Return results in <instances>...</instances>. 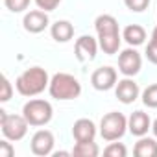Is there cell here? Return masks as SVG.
Masks as SVG:
<instances>
[{
    "label": "cell",
    "instance_id": "obj_19",
    "mask_svg": "<svg viewBox=\"0 0 157 157\" xmlns=\"http://www.w3.org/2000/svg\"><path fill=\"white\" fill-rule=\"evenodd\" d=\"M142 104H144L146 107L157 109V83L148 85V87L142 91Z\"/></svg>",
    "mask_w": 157,
    "mask_h": 157
},
{
    "label": "cell",
    "instance_id": "obj_28",
    "mask_svg": "<svg viewBox=\"0 0 157 157\" xmlns=\"http://www.w3.org/2000/svg\"><path fill=\"white\" fill-rule=\"evenodd\" d=\"M151 41L153 43H157V26L153 28V32H151Z\"/></svg>",
    "mask_w": 157,
    "mask_h": 157
},
{
    "label": "cell",
    "instance_id": "obj_12",
    "mask_svg": "<svg viewBox=\"0 0 157 157\" xmlns=\"http://www.w3.org/2000/svg\"><path fill=\"white\" fill-rule=\"evenodd\" d=\"M115 94L117 98L122 102V104H133L137 98H139V85L131 80V78H124V80H120L117 85H115Z\"/></svg>",
    "mask_w": 157,
    "mask_h": 157
},
{
    "label": "cell",
    "instance_id": "obj_7",
    "mask_svg": "<svg viewBox=\"0 0 157 157\" xmlns=\"http://www.w3.org/2000/svg\"><path fill=\"white\" fill-rule=\"evenodd\" d=\"M140 67H142V57L135 48H126V50L120 52V56H118V70L124 76L133 78L135 74H139Z\"/></svg>",
    "mask_w": 157,
    "mask_h": 157
},
{
    "label": "cell",
    "instance_id": "obj_20",
    "mask_svg": "<svg viewBox=\"0 0 157 157\" xmlns=\"http://www.w3.org/2000/svg\"><path fill=\"white\" fill-rule=\"evenodd\" d=\"M104 155H107V157H126L128 155V150H126V146L122 144V142H111L105 150H104Z\"/></svg>",
    "mask_w": 157,
    "mask_h": 157
},
{
    "label": "cell",
    "instance_id": "obj_15",
    "mask_svg": "<svg viewBox=\"0 0 157 157\" xmlns=\"http://www.w3.org/2000/svg\"><path fill=\"white\" fill-rule=\"evenodd\" d=\"M50 33H52L54 41H57V43H68L74 37V26L68 21H57V22L52 24Z\"/></svg>",
    "mask_w": 157,
    "mask_h": 157
},
{
    "label": "cell",
    "instance_id": "obj_25",
    "mask_svg": "<svg viewBox=\"0 0 157 157\" xmlns=\"http://www.w3.org/2000/svg\"><path fill=\"white\" fill-rule=\"evenodd\" d=\"M15 155V148L11 146L10 139L0 140V157H13Z\"/></svg>",
    "mask_w": 157,
    "mask_h": 157
},
{
    "label": "cell",
    "instance_id": "obj_4",
    "mask_svg": "<svg viewBox=\"0 0 157 157\" xmlns=\"http://www.w3.org/2000/svg\"><path fill=\"white\" fill-rule=\"evenodd\" d=\"M22 115H24V118L28 120L30 126L41 128V126H46L52 120L54 109H52V104L50 102L41 100V98H33V100H30V102L24 104Z\"/></svg>",
    "mask_w": 157,
    "mask_h": 157
},
{
    "label": "cell",
    "instance_id": "obj_17",
    "mask_svg": "<svg viewBox=\"0 0 157 157\" xmlns=\"http://www.w3.org/2000/svg\"><path fill=\"white\" fill-rule=\"evenodd\" d=\"M122 39L129 44V46H140L146 39V30L139 24H129L124 28V33H122Z\"/></svg>",
    "mask_w": 157,
    "mask_h": 157
},
{
    "label": "cell",
    "instance_id": "obj_24",
    "mask_svg": "<svg viewBox=\"0 0 157 157\" xmlns=\"http://www.w3.org/2000/svg\"><path fill=\"white\" fill-rule=\"evenodd\" d=\"M35 4H37V8L39 10H43V11H54L59 4H61V0H35Z\"/></svg>",
    "mask_w": 157,
    "mask_h": 157
},
{
    "label": "cell",
    "instance_id": "obj_14",
    "mask_svg": "<svg viewBox=\"0 0 157 157\" xmlns=\"http://www.w3.org/2000/svg\"><path fill=\"white\" fill-rule=\"evenodd\" d=\"M128 129L135 137H144L148 133V129H151V120H150L148 113H144V111H133L131 117L128 118Z\"/></svg>",
    "mask_w": 157,
    "mask_h": 157
},
{
    "label": "cell",
    "instance_id": "obj_16",
    "mask_svg": "<svg viewBox=\"0 0 157 157\" xmlns=\"http://www.w3.org/2000/svg\"><path fill=\"white\" fill-rule=\"evenodd\" d=\"M133 153L137 157H157V140L155 139H150V137H140L137 142H135V148H133Z\"/></svg>",
    "mask_w": 157,
    "mask_h": 157
},
{
    "label": "cell",
    "instance_id": "obj_6",
    "mask_svg": "<svg viewBox=\"0 0 157 157\" xmlns=\"http://www.w3.org/2000/svg\"><path fill=\"white\" fill-rule=\"evenodd\" d=\"M28 120L24 115H8L4 109H0V129H2L4 139H10L13 142L21 140L28 133Z\"/></svg>",
    "mask_w": 157,
    "mask_h": 157
},
{
    "label": "cell",
    "instance_id": "obj_3",
    "mask_svg": "<svg viewBox=\"0 0 157 157\" xmlns=\"http://www.w3.org/2000/svg\"><path fill=\"white\" fill-rule=\"evenodd\" d=\"M48 93L56 100H74L82 94V83L78 82V78L67 72H57L52 76Z\"/></svg>",
    "mask_w": 157,
    "mask_h": 157
},
{
    "label": "cell",
    "instance_id": "obj_22",
    "mask_svg": "<svg viewBox=\"0 0 157 157\" xmlns=\"http://www.w3.org/2000/svg\"><path fill=\"white\" fill-rule=\"evenodd\" d=\"M124 4H126L128 10H131L135 13H140L150 6V0H124Z\"/></svg>",
    "mask_w": 157,
    "mask_h": 157
},
{
    "label": "cell",
    "instance_id": "obj_23",
    "mask_svg": "<svg viewBox=\"0 0 157 157\" xmlns=\"http://www.w3.org/2000/svg\"><path fill=\"white\" fill-rule=\"evenodd\" d=\"M13 94V87L8 80V76H2V94H0V102H10Z\"/></svg>",
    "mask_w": 157,
    "mask_h": 157
},
{
    "label": "cell",
    "instance_id": "obj_27",
    "mask_svg": "<svg viewBox=\"0 0 157 157\" xmlns=\"http://www.w3.org/2000/svg\"><path fill=\"white\" fill-rule=\"evenodd\" d=\"M151 131H153V135H155V139H157V118H155L153 124H151Z\"/></svg>",
    "mask_w": 157,
    "mask_h": 157
},
{
    "label": "cell",
    "instance_id": "obj_8",
    "mask_svg": "<svg viewBox=\"0 0 157 157\" xmlns=\"http://www.w3.org/2000/svg\"><path fill=\"white\" fill-rule=\"evenodd\" d=\"M54 133L50 129H39L33 133L32 140H30V148H32V153L33 155H39V157H44V155H50L52 150H54Z\"/></svg>",
    "mask_w": 157,
    "mask_h": 157
},
{
    "label": "cell",
    "instance_id": "obj_11",
    "mask_svg": "<svg viewBox=\"0 0 157 157\" xmlns=\"http://www.w3.org/2000/svg\"><path fill=\"white\" fill-rule=\"evenodd\" d=\"M48 24H50V19H48L46 11H43V10H32L22 19V26L30 33H41L48 28Z\"/></svg>",
    "mask_w": 157,
    "mask_h": 157
},
{
    "label": "cell",
    "instance_id": "obj_5",
    "mask_svg": "<svg viewBox=\"0 0 157 157\" xmlns=\"http://www.w3.org/2000/svg\"><path fill=\"white\" fill-rule=\"evenodd\" d=\"M128 129V118L118 113V111H111L107 115L102 117V122H100V135L104 140L107 142H113V140H118L124 137Z\"/></svg>",
    "mask_w": 157,
    "mask_h": 157
},
{
    "label": "cell",
    "instance_id": "obj_2",
    "mask_svg": "<svg viewBox=\"0 0 157 157\" xmlns=\"http://www.w3.org/2000/svg\"><path fill=\"white\" fill-rule=\"evenodd\" d=\"M50 85V80H48V72L41 67H32V68H26L17 80H15V87L19 91V94L22 96H37L41 94L46 87Z\"/></svg>",
    "mask_w": 157,
    "mask_h": 157
},
{
    "label": "cell",
    "instance_id": "obj_26",
    "mask_svg": "<svg viewBox=\"0 0 157 157\" xmlns=\"http://www.w3.org/2000/svg\"><path fill=\"white\" fill-rule=\"evenodd\" d=\"M146 57H148V61L150 63H153V65H157V43H153V41H150L148 43V46H146Z\"/></svg>",
    "mask_w": 157,
    "mask_h": 157
},
{
    "label": "cell",
    "instance_id": "obj_21",
    "mask_svg": "<svg viewBox=\"0 0 157 157\" xmlns=\"http://www.w3.org/2000/svg\"><path fill=\"white\" fill-rule=\"evenodd\" d=\"M4 4L10 11L13 13H22L24 10H28L30 6V0H4Z\"/></svg>",
    "mask_w": 157,
    "mask_h": 157
},
{
    "label": "cell",
    "instance_id": "obj_18",
    "mask_svg": "<svg viewBox=\"0 0 157 157\" xmlns=\"http://www.w3.org/2000/svg\"><path fill=\"white\" fill-rule=\"evenodd\" d=\"M100 153V148L94 140H89V142H76L74 150H72V155H78V157H96Z\"/></svg>",
    "mask_w": 157,
    "mask_h": 157
},
{
    "label": "cell",
    "instance_id": "obj_1",
    "mask_svg": "<svg viewBox=\"0 0 157 157\" xmlns=\"http://www.w3.org/2000/svg\"><path fill=\"white\" fill-rule=\"evenodd\" d=\"M94 28L98 33V44L102 48L104 54L113 56L118 52L120 48V30H118V22L113 15H98L94 21Z\"/></svg>",
    "mask_w": 157,
    "mask_h": 157
},
{
    "label": "cell",
    "instance_id": "obj_10",
    "mask_svg": "<svg viewBox=\"0 0 157 157\" xmlns=\"http://www.w3.org/2000/svg\"><path fill=\"white\" fill-rule=\"evenodd\" d=\"M91 83L96 91H109L117 85V70L113 67H100L93 72Z\"/></svg>",
    "mask_w": 157,
    "mask_h": 157
},
{
    "label": "cell",
    "instance_id": "obj_9",
    "mask_svg": "<svg viewBox=\"0 0 157 157\" xmlns=\"http://www.w3.org/2000/svg\"><path fill=\"white\" fill-rule=\"evenodd\" d=\"M98 43L94 37L91 35H82L80 39H76V44H74V56L80 63H87V61H93L96 57V52H98Z\"/></svg>",
    "mask_w": 157,
    "mask_h": 157
},
{
    "label": "cell",
    "instance_id": "obj_13",
    "mask_svg": "<svg viewBox=\"0 0 157 157\" xmlns=\"http://www.w3.org/2000/svg\"><path fill=\"white\" fill-rule=\"evenodd\" d=\"M72 137L76 142H89L96 137V126L89 118H78L72 126Z\"/></svg>",
    "mask_w": 157,
    "mask_h": 157
}]
</instances>
